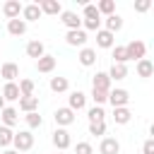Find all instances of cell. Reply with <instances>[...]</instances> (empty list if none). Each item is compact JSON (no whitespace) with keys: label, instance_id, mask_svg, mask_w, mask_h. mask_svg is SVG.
<instances>
[{"label":"cell","instance_id":"cell-1","mask_svg":"<svg viewBox=\"0 0 154 154\" xmlns=\"http://www.w3.org/2000/svg\"><path fill=\"white\" fill-rule=\"evenodd\" d=\"M12 144H14V152H29L34 147V135L29 130H19L12 137Z\"/></svg>","mask_w":154,"mask_h":154},{"label":"cell","instance_id":"cell-2","mask_svg":"<svg viewBox=\"0 0 154 154\" xmlns=\"http://www.w3.org/2000/svg\"><path fill=\"white\" fill-rule=\"evenodd\" d=\"M125 53H128V60H142L144 53H147V46L135 38V41H130V43L125 46Z\"/></svg>","mask_w":154,"mask_h":154},{"label":"cell","instance_id":"cell-3","mask_svg":"<svg viewBox=\"0 0 154 154\" xmlns=\"http://www.w3.org/2000/svg\"><path fill=\"white\" fill-rule=\"evenodd\" d=\"M60 22L67 26V31L82 29V17H77V12H72V10H65V12H60Z\"/></svg>","mask_w":154,"mask_h":154},{"label":"cell","instance_id":"cell-4","mask_svg":"<svg viewBox=\"0 0 154 154\" xmlns=\"http://www.w3.org/2000/svg\"><path fill=\"white\" fill-rule=\"evenodd\" d=\"M108 101H111L113 108H120V106H128L130 94H128V89H111L108 91Z\"/></svg>","mask_w":154,"mask_h":154},{"label":"cell","instance_id":"cell-5","mask_svg":"<svg viewBox=\"0 0 154 154\" xmlns=\"http://www.w3.org/2000/svg\"><path fill=\"white\" fill-rule=\"evenodd\" d=\"M53 144H55V149H58V152L67 149V147L72 144V140H70V132H67L65 128H58V130L53 132Z\"/></svg>","mask_w":154,"mask_h":154},{"label":"cell","instance_id":"cell-6","mask_svg":"<svg viewBox=\"0 0 154 154\" xmlns=\"http://www.w3.org/2000/svg\"><path fill=\"white\" fill-rule=\"evenodd\" d=\"M53 118H55V123H58L60 128H67V125L75 123V111H70V108L65 106V108H58V111L53 113Z\"/></svg>","mask_w":154,"mask_h":154},{"label":"cell","instance_id":"cell-7","mask_svg":"<svg viewBox=\"0 0 154 154\" xmlns=\"http://www.w3.org/2000/svg\"><path fill=\"white\" fill-rule=\"evenodd\" d=\"M84 106H87V94H84V91H79V89H77V91H72V94H70V99H67V108H70V111H82Z\"/></svg>","mask_w":154,"mask_h":154},{"label":"cell","instance_id":"cell-8","mask_svg":"<svg viewBox=\"0 0 154 154\" xmlns=\"http://www.w3.org/2000/svg\"><path fill=\"white\" fill-rule=\"evenodd\" d=\"M0 118H2V125L12 130V128L17 125V120H19V113H17V108H12V106H5V108L0 111Z\"/></svg>","mask_w":154,"mask_h":154},{"label":"cell","instance_id":"cell-9","mask_svg":"<svg viewBox=\"0 0 154 154\" xmlns=\"http://www.w3.org/2000/svg\"><path fill=\"white\" fill-rule=\"evenodd\" d=\"M22 7H24V5H22L19 0H7V2L2 5V12H5L7 22H10V19H17V17L22 14Z\"/></svg>","mask_w":154,"mask_h":154},{"label":"cell","instance_id":"cell-10","mask_svg":"<svg viewBox=\"0 0 154 154\" xmlns=\"http://www.w3.org/2000/svg\"><path fill=\"white\" fill-rule=\"evenodd\" d=\"M65 41H67V46H82V48H84V43H87V31H84V29L67 31V34H65Z\"/></svg>","mask_w":154,"mask_h":154},{"label":"cell","instance_id":"cell-11","mask_svg":"<svg viewBox=\"0 0 154 154\" xmlns=\"http://www.w3.org/2000/svg\"><path fill=\"white\" fill-rule=\"evenodd\" d=\"M91 89H99V91H111V79H108V75L106 72H96L94 77H91Z\"/></svg>","mask_w":154,"mask_h":154},{"label":"cell","instance_id":"cell-12","mask_svg":"<svg viewBox=\"0 0 154 154\" xmlns=\"http://www.w3.org/2000/svg\"><path fill=\"white\" fill-rule=\"evenodd\" d=\"M120 152V142L116 137H103L99 144V154H118Z\"/></svg>","mask_w":154,"mask_h":154},{"label":"cell","instance_id":"cell-13","mask_svg":"<svg viewBox=\"0 0 154 154\" xmlns=\"http://www.w3.org/2000/svg\"><path fill=\"white\" fill-rule=\"evenodd\" d=\"M38 5V10H41V14H60L63 12V5L58 2V0H41V2H36Z\"/></svg>","mask_w":154,"mask_h":154},{"label":"cell","instance_id":"cell-14","mask_svg":"<svg viewBox=\"0 0 154 154\" xmlns=\"http://www.w3.org/2000/svg\"><path fill=\"white\" fill-rule=\"evenodd\" d=\"M113 41H116V34H111L106 29H99L96 31V46L99 48H113Z\"/></svg>","mask_w":154,"mask_h":154},{"label":"cell","instance_id":"cell-15","mask_svg":"<svg viewBox=\"0 0 154 154\" xmlns=\"http://www.w3.org/2000/svg\"><path fill=\"white\" fill-rule=\"evenodd\" d=\"M19 108H22L24 113L38 111V96H36V94H31V96H19Z\"/></svg>","mask_w":154,"mask_h":154},{"label":"cell","instance_id":"cell-16","mask_svg":"<svg viewBox=\"0 0 154 154\" xmlns=\"http://www.w3.org/2000/svg\"><path fill=\"white\" fill-rule=\"evenodd\" d=\"M7 31H10V36H24L26 34V22L24 19H10L7 22Z\"/></svg>","mask_w":154,"mask_h":154},{"label":"cell","instance_id":"cell-17","mask_svg":"<svg viewBox=\"0 0 154 154\" xmlns=\"http://www.w3.org/2000/svg\"><path fill=\"white\" fill-rule=\"evenodd\" d=\"M41 17V10H38V5L36 2H31V5H24L22 7V19L24 22H36Z\"/></svg>","mask_w":154,"mask_h":154},{"label":"cell","instance_id":"cell-18","mask_svg":"<svg viewBox=\"0 0 154 154\" xmlns=\"http://www.w3.org/2000/svg\"><path fill=\"white\" fill-rule=\"evenodd\" d=\"M26 55H29V58H36V60H38L41 55H46V51H43V43H41L38 38L29 41V43H26Z\"/></svg>","mask_w":154,"mask_h":154},{"label":"cell","instance_id":"cell-19","mask_svg":"<svg viewBox=\"0 0 154 154\" xmlns=\"http://www.w3.org/2000/svg\"><path fill=\"white\" fill-rule=\"evenodd\" d=\"M77 58H79V63H82L84 67H91V65L96 63V51H94V48H87V46H84V48L79 51V55H77Z\"/></svg>","mask_w":154,"mask_h":154},{"label":"cell","instance_id":"cell-20","mask_svg":"<svg viewBox=\"0 0 154 154\" xmlns=\"http://www.w3.org/2000/svg\"><path fill=\"white\" fill-rule=\"evenodd\" d=\"M36 70L38 72H53L55 70V58L53 55H41L36 60Z\"/></svg>","mask_w":154,"mask_h":154},{"label":"cell","instance_id":"cell-21","mask_svg":"<svg viewBox=\"0 0 154 154\" xmlns=\"http://www.w3.org/2000/svg\"><path fill=\"white\" fill-rule=\"evenodd\" d=\"M0 77H5L7 82H14V77H19V67H17V63H5V65L0 67Z\"/></svg>","mask_w":154,"mask_h":154},{"label":"cell","instance_id":"cell-22","mask_svg":"<svg viewBox=\"0 0 154 154\" xmlns=\"http://www.w3.org/2000/svg\"><path fill=\"white\" fill-rule=\"evenodd\" d=\"M130 118H132V113H130L128 106L113 108V120H116V125H125V123H130Z\"/></svg>","mask_w":154,"mask_h":154},{"label":"cell","instance_id":"cell-23","mask_svg":"<svg viewBox=\"0 0 154 154\" xmlns=\"http://www.w3.org/2000/svg\"><path fill=\"white\" fill-rule=\"evenodd\" d=\"M19 96H22V94H19V87H17L14 82H7L5 89H2V99H5V101H19Z\"/></svg>","mask_w":154,"mask_h":154},{"label":"cell","instance_id":"cell-24","mask_svg":"<svg viewBox=\"0 0 154 154\" xmlns=\"http://www.w3.org/2000/svg\"><path fill=\"white\" fill-rule=\"evenodd\" d=\"M106 75H108V79H125V77H128V65H118V63H113L111 70H108Z\"/></svg>","mask_w":154,"mask_h":154},{"label":"cell","instance_id":"cell-25","mask_svg":"<svg viewBox=\"0 0 154 154\" xmlns=\"http://www.w3.org/2000/svg\"><path fill=\"white\" fill-rule=\"evenodd\" d=\"M120 29H123V17H120V14H111V17H106V31L116 34V31H120Z\"/></svg>","mask_w":154,"mask_h":154},{"label":"cell","instance_id":"cell-26","mask_svg":"<svg viewBox=\"0 0 154 154\" xmlns=\"http://www.w3.org/2000/svg\"><path fill=\"white\" fill-rule=\"evenodd\" d=\"M67 87H70L67 77H51V91L63 94V91H67Z\"/></svg>","mask_w":154,"mask_h":154},{"label":"cell","instance_id":"cell-27","mask_svg":"<svg viewBox=\"0 0 154 154\" xmlns=\"http://www.w3.org/2000/svg\"><path fill=\"white\" fill-rule=\"evenodd\" d=\"M96 10H99V14L111 17V14H116V0H101V2H96Z\"/></svg>","mask_w":154,"mask_h":154},{"label":"cell","instance_id":"cell-28","mask_svg":"<svg viewBox=\"0 0 154 154\" xmlns=\"http://www.w3.org/2000/svg\"><path fill=\"white\" fill-rule=\"evenodd\" d=\"M152 60H147V58H142V60H137V75L142 77V79H147V77H152Z\"/></svg>","mask_w":154,"mask_h":154},{"label":"cell","instance_id":"cell-29","mask_svg":"<svg viewBox=\"0 0 154 154\" xmlns=\"http://www.w3.org/2000/svg\"><path fill=\"white\" fill-rule=\"evenodd\" d=\"M87 118H89V123H103L106 113H103V108H101V106H94V108H89Z\"/></svg>","mask_w":154,"mask_h":154},{"label":"cell","instance_id":"cell-30","mask_svg":"<svg viewBox=\"0 0 154 154\" xmlns=\"http://www.w3.org/2000/svg\"><path fill=\"white\" fill-rule=\"evenodd\" d=\"M12 137H14V132H12L10 128L0 125V147H10V144H12Z\"/></svg>","mask_w":154,"mask_h":154},{"label":"cell","instance_id":"cell-31","mask_svg":"<svg viewBox=\"0 0 154 154\" xmlns=\"http://www.w3.org/2000/svg\"><path fill=\"white\" fill-rule=\"evenodd\" d=\"M113 63H118V65H125V63H128L125 46H116V48H113Z\"/></svg>","mask_w":154,"mask_h":154},{"label":"cell","instance_id":"cell-32","mask_svg":"<svg viewBox=\"0 0 154 154\" xmlns=\"http://www.w3.org/2000/svg\"><path fill=\"white\" fill-rule=\"evenodd\" d=\"M17 87H19V94H22V96H31V94H34V82H31V79H19Z\"/></svg>","mask_w":154,"mask_h":154},{"label":"cell","instance_id":"cell-33","mask_svg":"<svg viewBox=\"0 0 154 154\" xmlns=\"http://www.w3.org/2000/svg\"><path fill=\"white\" fill-rule=\"evenodd\" d=\"M41 123H43V118L38 116V111L26 113V125H29V128H41Z\"/></svg>","mask_w":154,"mask_h":154},{"label":"cell","instance_id":"cell-34","mask_svg":"<svg viewBox=\"0 0 154 154\" xmlns=\"http://www.w3.org/2000/svg\"><path fill=\"white\" fill-rule=\"evenodd\" d=\"M84 19H101L96 5H84Z\"/></svg>","mask_w":154,"mask_h":154},{"label":"cell","instance_id":"cell-35","mask_svg":"<svg viewBox=\"0 0 154 154\" xmlns=\"http://www.w3.org/2000/svg\"><path fill=\"white\" fill-rule=\"evenodd\" d=\"M91 99H94L96 106H101V103L108 101V94H106V91H99V89H91Z\"/></svg>","mask_w":154,"mask_h":154},{"label":"cell","instance_id":"cell-36","mask_svg":"<svg viewBox=\"0 0 154 154\" xmlns=\"http://www.w3.org/2000/svg\"><path fill=\"white\" fill-rule=\"evenodd\" d=\"M75 154H94V147H91L89 142H77Z\"/></svg>","mask_w":154,"mask_h":154},{"label":"cell","instance_id":"cell-37","mask_svg":"<svg viewBox=\"0 0 154 154\" xmlns=\"http://www.w3.org/2000/svg\"><path fill=\"white\" fill-rule=\"evenodd\" d=\"M106 132V123H89V135H103Z\"/></svg>","mask_w":154,"mask_h":154},{"label":"cell","instance_id":"cell-38","mask_svg":"<svg viewBox=\"0 0 154 154\" xmlns=\"http://www.w3.org/2000/svg\"><path fill=\"white\" fill-rule=\"evenodd\" d=\"M82 24H84V29H89V31H99L101 19H82Z\"/></svg>","mask_w":154,"mask_h":154},{"label":"cell","instance_id":"cell-39","mask_svg":"<svg viewBox=\"0 0 154 154\" xmlns=\"http://www.w3.org/2000/svg\"><path fill=\"white\" fill-rule=\"evenodd\" d=\"M152 7V0H137L135 2V12H147Z\"/></svg>","mask_w":154,"mask_h":154},{"label":"cell","instance_id":"cell-40","mask_svg":"<svg viewBox=\"0 0 154 154\" xmlns=\"http://www.w3.org/2000/svg\"><path fill=\"white\" fill-rule=\"evenodd\" d=\"M142 154H154V140H147V142H144Z\"/></svg>","mask_w":154,"mask_h":154},{"label":"cell","instance_id":"cell-41","mask_svg":"<svg viewBox=\"0 0 154 154\" xmlns=\"http://www.w3.org/2000/svg\"><path fill=\"white\" fill-rule=\"evenodd\" d=\"M2 154H19V152H14V149H5Z\"/></svg>","mask_w":154,"mask_h":154},{"label":"cell","instance_id":"cell-42","mask_svg":"<svg viewBox=\"0 0 154 154\" xmlns=\"http://www.w3.org/2000/svg\"><path fill=\"white\" fill-rule=\"evenodd\" d=\"M5 108V99H2V94H0V111Z\"/></svg>","mask_w":154,"mask_h":154},{"label":"cell","instance_id":"cell-43","mask_svg":"<svg viewBox=\"0 0 154 154\" xmlns=\"http://www.w3.org/2000/svg\"><path fill=\"white\" fill-rule=\"evenodd\" d=\"M55 154H60V152H55Z\"/></svg>","mask_w":154,"mask_h":154}]
</instances>
